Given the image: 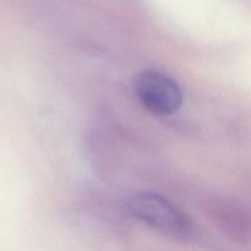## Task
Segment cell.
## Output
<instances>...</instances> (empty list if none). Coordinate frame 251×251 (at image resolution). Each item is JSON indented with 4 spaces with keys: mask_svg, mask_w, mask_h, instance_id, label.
<instances>
[{
    "mask_svg": "<svg viewBox=\"0 0 251 251\" xmlns=\"http://www.w3.org/2000/svg\"><path fill=\"white\" fill-rule=\"evenodd\" d=\"M134 88L142 105L154 114L171 115L183 104L179 83L161 71H141L135 78Z\"/></svg>",
    "mask_w": 251,
    "mask_h": 251,
    "instance_id": "2",
    "label": "cell"
},
{
    "mask_svg": "<svg viewBox=\"0 0 251 251\" xmlns=\"http://www.w3.org/2000/svg\"><path fill=\"white\" fill-rule=\"evenodd\" d=\"M124 205L132 217L166 237L180 242L194 237V226L188 216L158 194L135 191L125 199Z\"/></svg>",
    "mask_w": 251,
    "mask_h": 251,
    "instance_id": "1",
    "label": "cell"
},
{
    "mask_svg": "<svg viewBox=\"0 0 251 251\" xmlns=\"http://www.w3.org/2000/svg\"><path fill=\"white\" fill-rule=\"evenodd\" d=\"M213 217L220 227L233 239L244 242L249 237V218L242 206L232 201H222L213 206Z\"/></svg>",
    "mask_w": 251,
    "mask_h": 251,
    "instance_id": "3",
    "label": "cell"
}]
</instances>
